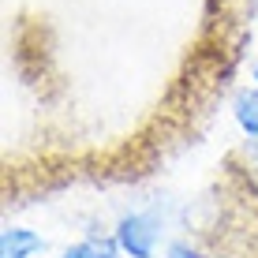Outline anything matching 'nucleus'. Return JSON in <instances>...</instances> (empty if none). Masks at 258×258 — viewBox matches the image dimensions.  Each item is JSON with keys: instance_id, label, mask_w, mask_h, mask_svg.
Listing matches in <instances>:
<instances>
[{"instance_id": "3", "label": "nucleus", "mask_w": 258, "mask_h": 258, "mask_svg": "<svg viewBox=\"0 0 258 258\" xmlns=\"http://www.w3.org/2000/svg\"><path fill=\"white\" fill-rule=\"evenodd\" d=\"M120 254H123V247L116 236H86L64 251V258H120Z\"/></svg>"}, {"instance_id": "6", "label": "nucleus", "mask_w": 258, "mask_h": 258, "mask_svg": "<svg viewBox=\"0 0 258 258\" xmlns=\"http://www.w3.org/2000/svg\"><path fill=\"white\" fill-rule=\"evenodd\" d=\"M251 79H254V86H258V64H254V71H251Z\"/></svg>"}, {"instance_id": "2", "label": "nucleus", "mask_w": 258, "mask_h": 258, "mask_svg": "<svg viewBox=\"0 0 258 258\" xmlns=\"http://www.w3.org/2000/svg\"><path fill=\"white\" fill-rule=\"evenodd\" d=\"M38 251H45V239L30 228H4L0 236V258H30Z\"/></svg>"}, {"instance_id": "4", "label": "nucleus", "mask_w": 258, "mask_h": 258, "mask_svg": "<svg viewBox=\"0 0 258 258\" xmlns=\"http://www.w3.org/2000/svg\"><path fill=\"white\" fill-rule=\"evenodd\" d=\"M232 116H236L239 131H243L247 139H258V86H247V90L236 94Z\"/></svg>"}, {"instance_id": "1", "label": "nucleus", "mask_w": 258, "mask_h": 258, "mask_svg": "<svg viewBox=\"0 0 258 258\" xmlns=\"http://www.w3.org/2000/svg\"><path fill=\"white\" fill-rule=\"evenodd\" d=\"M180 221H183V210L176 206L172 199H157V202H150L146 210L123 213V217L116 221V228H112V236L120 239L123 254H131V258H154L161 243L165 247L172 243L168 232L180 228Z\"/></svg>"}, {"instance_id": "5", "label": "nucleus", "mask_w": 258, "mask_h": 258, "mask_svg": "<svg viewBox=\"0 0 258 258\" xmlns=\"http://www.w3.org/2000/svg\"><path fill=\"white\" fill-rule=\"evenodd\" d=\"M165 258H210V251L199 243V239H172V243L165 247Z\"/></svg>"}]
</instances>
